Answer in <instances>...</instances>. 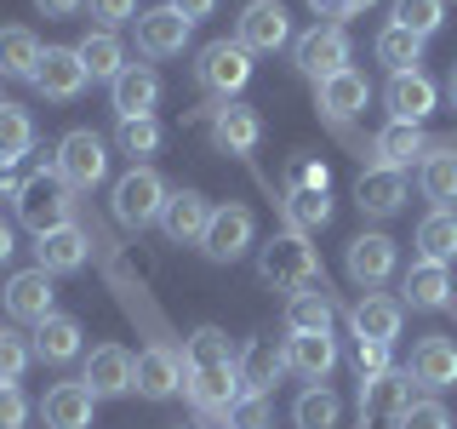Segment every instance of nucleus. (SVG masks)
<instances>
[{
	"label": "nucleus",
	"mask_w": 457,
	"mask_h": 429,
	"mask_svg": "<svg viewBox=\"0 0 457 429\" xmlns=\"http://www.w3.org/2000/svg\"><path fill=\"white\" fill-rule=\"evenodd\" d=\"M18 218H23V229H35V235H52V229L75 223V189H69L52 166L35 172L18 189Z\"/></svg>",
	"instance_id": "1"
},
{
	"label": "nucleus",
	"mask_w": 457,
	"mask_h": 429,
	"mask_svg": "<svg viewBox=\"0 0 457 429\" xmlns=\"http://www.w3.org/2000/svg\"><path fill=\"white\" fill-rule=\"evenodd\" d=\"M257 275L269 286H286V292H303V286H314V275H320V257H314L303 229H286V235H275L257 252Z\"/></svg>",
	"instance_id": "2"
},
{
	"label": "nucleus",
	"mask_w": 457,
	"mask_h": 429,
	"mask_svg": "<svg viewBox=\"0 0 457 429\" xmlns=\"http://www.w3.org/2000/svg\"><path fill=\"white\" fill-rule=\"evenodd\" d=\"M166 178L154 166H132L120 183H114V195H109V206H114V218H120V229H149V223H161V212H166Z\"/></svg>",
	"instance_id": "3"
},
{
	"label": "nucleus",
	"mask_w": 457,
	"mask_h": 429,
	"mask_svg": "<svg viewBox=\"0 0 457 429\" xmlns=\"http://www.w3.org/2000/svg\"><path fill=\"white\" fill-rule=\"evenodd\" d=\"M52 172L69 183V189H97V183L109 178V143L97 132H86V126H75V132L57 138Z\"/></svg>",
	"instance_id": "4"
},
{
	"label": "nucleus",
	"mask_w": 457,
	"mask_h": 429,
	"mask_svg": "<svg viewBox=\"0 0 457 429\" xmlns=\"http://www.w3.org/2000/svg\"><path fill=\"white\" fill-rule=\"evenodd\" d=\"M292 63H297V75H309L314 86L332 80V75H343V69H354L349 63V35H343L337 23H314L309 35L292 40Z\"/></svg>",
	"instance_id": "5"
},
{
	"label": "nucleus",
	"mask_w": 457,
	"mask_h": 429,
	"mask_svg": "<svg viewBox=\"0 0 457 429\" xmlns=\"http://www.w3.org/2000/svg\"><path fill=\"white\" fill-rule=\"evenodd\" d=\"M195 80L206 86L212 97H235V92H246V80H252V52L240 46V40H212V46H200V63H195Z\"/></svg>",
	"instance_id": "6"
},
{
	"label": "nucleus",
	"mask_w": 457,
	"mask_h": 429,
	"mask_svg": "<svg viewBox=\"0 0 457 429\" xmlns=\"http://www.w3.org/2000/svg\"><path fill=\"white\" fill-rule=\"evenodd\" d=\"M235 40L252 57L292 46V12H286L280 0H246V6H240V23H235Z\"/></svg>",
	"instance_id": "7"
},
{
	"label": "nucleus",
	"mask_w": 457,
	"mask_h": 429,
	"mask_svg": "<svg viewBox=\"0 0 457 429\" xmlns=\"http://www.w3.org/2000/svg\"><path fill=\"white\" fill-rule=\"evenodd\" d=\"M86 86H92V75H86V63H80L75 46H46V52H40V63H35V92L40 97H52V104H75Z\"/></svg>",
	"instance_id": "8"
},
{
	"label": "nucleus",
	"mask_w": 457,
	"mask_h": 429,
	"mask_svg": "<svg viewBox=\"0 0 457 429\" xmlns=\"http://www.w3.org/2000/svg\"><path fill=\"white\" fill-rule=\"evenodd\" d=\"M252 235H257L252 212L228 200V206H218V212H212V223H206V240H200V252H206L212 264H235V257H246V252H252Z\"/></svg>",
	"instance_id": "9"
},
{
	"label": "nucleus",
	"mask_w": 457,
	"mask_h": 429,
	"mask_svg": "<svg viewBox=\"0 0 457 429\" xmlns=\"http://www.w3.org/2000/svg\"><path fill=\"white\" fill-rule=\"evenodd\" d=\"M246 395L240 383V361L228 366H189V400L200 407V418H228V407Z\"/></svg>",
	"instance_id": "10"
},
{
	"label": "nucleus",
	"mask_w": 457,
	"mask_h": 429,
	"mask_svg": "<svg viewBox=\"0 0 457 429\" xmlns=\"http://www.w3.org/2000/svg\"><path fill=\"white\" fill-rule=\"evenodd\" d=\"M137 395L149 400H171L178 390H189V361H183L178 349H166V343H154V349L137 355Z\"/></svg>",
	"instance_id": "11"
},
{
	"label": "nucleus",
	"mask_w": 457,
	"mask_h": 429,
	"mask_svg": "<svg viewBox=\"0 0 457 429\" xmlns=\"http://www.w3.org/2000/svg\"><path fill=\"white\" fill-rule=\"evenodd\" d=\"M212 200L200 195V189H171L166 200V212H161V229H166V240L171 247H200L206 240V223H212Z\"/></svg>",
	"instance_id": "12"
},
{
	"label": "nucleus",
	"mask_w": 457,
	"mask_h": 429,
	"mask_svg": "<svg viewBox=\"0 0 457 429\" xmlns=\"http://www.w3.org/2000/svg\"><path fill=\"white\" fill-rule=\"evenodd\" d=\"M189 29L195 23L178 6H149V12H137V52L143 57H178L189 46Z\"/></svg>",
	"instance_id": "13"
},
{
	"label": "nucleus",
	"mask_w": 457,
	"mask_h": 429,
	"mask_svg": "<svg viewBox=\"0 0 457 429\" xmlns=\"http://www.w3.org/2000/svg\"><path fill=\"white\" fill-rule=\"evenodd\" d=\"M80 383L92 390L97 400H109V395H126L137 383V361L120 349V343H97L92 355H86V372H80Z\"/></svg>",
	"instance_id": "14"
},
{
	"label": "nucleus",
	"mask_w": 457,
	"mask_h": 429,
	"mask_svg": "<svg viewBox=\"0 0 457 429\" xmlns=\"http://www.w3.org/2000/svg\"><path fill=\"white\" fill-rule=\"evenodd\" d=\"M343 269H349V281L354 286H383L395 275V240L389 235H378V229H371V235H354L349 240V257H343Z\"/></svg>",
	"instance_id": "15"
},
{
	"label": "nucleus",
	"mask_w": 457,
	"mask_h": 429,
	"mask_svg": "<svg viewBox=\"0 0 457 429\" xmlns=\"http://www.w3.org/2000/svg\"><path fill=\"white\" fill-rule=\"evenodd\" d=\"M286 372L309 383H326L337 372V338L332 332H292L286 338Z\"/></svg>",
	"instance_id": "16"
},
{
	"label": "nucleus",
	"mask_w": 457,
	"mask_h": 429,
	"mask_svg": "<svg viewBox=\"0 0 457 429\" xmlns=\"http://www.w3.org/2000/svg\"><path fill=\"white\" fill-rule=\"evenodd\" d=\"M354 206H361L366 218H395V212L406 206V172H395V166H366L361 183H354Z\"/></svg>",
	"instance_id": "17"
},
{
	"label": "nucleus",
	"mask_w": 457,
	"mask_h": 429,
	"mask_svg": "<svg viewBox=\"0 0 457 429\" xmlns=\"http://www.w3.org/2000/svg\"><path fill=\"white\" fill-rule=\"evenodd\" d=\"M92 412H97V395L86 390L80 378L52 383L46 400H40V418H46V429H92Z\"/></svg>",
	"instance_id": "18"
},
{
	"label": "nucleus",
	"mask_w": 457,
	"mask_h": 429,
	"mask_svg": "<svg viewBox=\"0 0 457 429\" xmlns=\"http://www.w3.org/2000/svg\"><path fill=\"white\" fill-rule=\"evenodd\" d=\"M389 114L395 121H411V126H423L428 114H435V104H440V86L423 75V69H406V75H389Z\"/></svg>",
	"instance_id": "19"
},
{
	"label": "nucleus",
	"mask_w": 457,
	"mask_h": 429,
	"mask_svg": "<svg viewBox=\"0 0 457 429\" xmlns=\"http://www.w3.org/2000/svg\"><path fill=\"white\" fill-rule=\"evenodd\" d=\"M109 104L114 114H154V104H161V75H154L149 63H126L120 75L109 80Z\"/></svg>",
	"instance_id": "20"
},
{
	"label": "nucleus",
	"mask_w": 457,
	"mask_h": 429,
	"mask_svg": "<svg viewBox=\"0 0 457 429\" xmlns=\"http://www.w3.org/2000/svg\"><path fill=\"white\" fill-rule=\"evenodd\" d=\"M6 315L12 321H29V326H40L52 315V275L46 269H18V275L6 281Z\"/></svg>",
	"instance_id": "21"
},
{
	"label": "nucleus",
	"mask_w": 457,
	"mask_h": 429,
	"mask_svg": "<svg viewBox=\"0 0 457 429\" xmlns=\"http://www.w3.org/2000/svg\"><path fill=\"white\" fill-rule=\"evenodd\" d=\"M400 321H406V304H400V298H383V292L354 298V309H349L354 338H371V343H395L400 338Z\"/></svg>",
	"instance_id": "22"
},
{
	"label": "nucleus",
	"mask_w": 457,
	"mask_h": 429,
	"mask_svg": "<svg viewBox=\"0 0 457 429\" xmlns=\"http://www.w3.org/2000/svg\"><path fill=\"white\" fill-rule=\"evenodd\" d=\"M86 257H92V240H86V229H75V223L52 229V235H35V264L46 269V275H75Z\"/></svg>",
	"instance_id": "23"
},
{
	"label": "nucleus",
	"mask_w": 457,
	"mask_h": 429,
	"mask_svg": "<svg viewBox=\"0 0 457 429\" xmlns=\"http://www.w3.org/2000/svg\"><path fill=\"white\" fill-rule=\"evenodd\" d=\"M411 383H423V390H452L457 383V343L452 338H423L418 349H411Z\"/></svg>",
	"instance_id": "24"
},
{
	"label": "nucleus",
	"mask_w": 457,
	"mask_h": 429,
	"mask_svg": "<svg viewBox=\"0 0 457 429\" xmlns=\"http://www.w3.org/2000/svg\"><path fill=\"white\" fill-rule=\"evenodd\" d=\"M212 143H218L223 155H252L257 143H263V121H257V109L223 104L218 114H212Z\"/></svg>",
	"instance_id": "25"
},
{
	"label": "nucleus",
	"mask_w": 457,
	"mask_h": 429,
	"mask_svg": "<svg viewBox=\"0 0 457 429\" xmlns=\"http://www.w3.org/2000/svg\"><path fill=\"white\" fill-rule=\"evenodd\" d=\"M400 304H411V309H446L452 304V275H446V264H411L406 269V281H400Z\"/></svg>",
	"instance_id": "26"
},
{
	"label": "nucleus",
	"mask_w": 457,
	"mask_h": 429,
	"mask_svg": "<svg viewBox=\"0 0 457 429\" xmlns=\"http://www.w3.org/2000/svg\"><path fill=\"white\" fill-rule=\"evenodd\" d=\"M411 407V372H383V378L361 383V418H395V412Z\"/></svg>",
	"instance_id": "27"
},
{
	"label": "nucleus",
	"mask_w": 457,
	"mask_h": 429,
	"mask_svg": "<svg viewBox=\"0 0 457 429\" xmlns=\"http://www.w3.org/2000/svg\"><path fill=\"white\" fill-rule=\"evenodd\" d=\"M423 149H428L423 126H411V121H389V126L378 132V143H371V155H378L371 166H395V172H406Z\"/></svg>",
	"instance_id": "28"
},
{
	"label": "nucleus",
	"mask_w": 457,
	"mask_h": 429,
	"mask_svg": "<svg viewBox=\"0 0 457 429\" xmlns=\"http://www.w3.org/2000/svg\"><path fill=\"white\" fill-rule=\"evenodd\" d=\"M80 321H75V315H46V321H40L35 326V355H40V361H52V366H63V361H75V355H80Z\"/></svg>",
	"instance_id": "29"
},
{
	"label": "nucleus",
	"mask_w": 457,
	"mask_h": 429,
	"mask_svg": "<svg viewBox=\"0 0 457 429\" xmlns=\"http://www.w3.org/2000/svg\"><path fill=\"white\" fill-rule=\"evenodd\" d=\"M314 92H320V109L332 114V121H354V114L366 109L371 86H366V75H361V69H343V75L320 80V86H314Z\"/></svg>",
	"instance_id": "30"
},
{
	"label": "nucleus",
	"mask_w": 457,
	"mask_h": 429,
	"mask_svg": "<svg viewBox=\"0 0 457 429\" xmlns=\"http://www.w3.org/2000/svg\"><path fill=\"white\" fill-rule=\"evenodd\" d=\"M40 52H46V46H40L35 29H23V23L0 29V75H6V80H35Z\"/></svg>",
	"instance_id": "31"
},
{
	"label": "nucleus",
	"mask_w": 457,
	"mask_h": 429,
	"mask_svg": "<svg viewBox=\"0 0 457 429\" xmlns=\"http://www.w3.org/2000/svg\"><path fill=\"white\" fill-rule=\"evenodd\" d=\"M418 257H423V264H452V257H457V212L435 206L418 223Z\"/></svg>",
	"instance_id": "32"
},
{
	"label": "nucleus",
	"mask_w": 457,
	"mask_h": 429,
	"mask_svg": "<svg viewBox=\"0 0 457 429\" xmlns=\"http://www.w3.org/2000/svg\"><path fill=\"white\" fill-rule=\"evenodd\" d=\"M75 52H80V63H86V75H92V80H114L126 69V46H120L114 29H92Z\"/></svg>",
	"instance_id": "33"
},
{
	"label": "nucleus",
	"mask_w": 457,
	"mask_h": 429,
	"mask_svg": "<svg viewBox=\"0 0 457 429\" xmlns=\"http://www.w3.org/2000/svg\"><path fill=\"white\" fill-rule=\"evenodd\" d=\"M286 372V349H275V338H252L246 355H240V383L257 395H269V383H275Z\"/></svg>",
	"instance_id": "34"
},
{
	"label": "nucleus",
	"mask_w": 457,
	"mask_h": 429,
	"mask_svg": "<svg viewBox=\"0 0 457 429\" xmlns=\"http://www.w3.org/2000/svg\"><path fill=\"white\" fill-rule=\"evenodd\" d=\"M286 332H332V298H326V286L320 292L303 286V292L286 298Z\"/></svg>",
	"instance_id": "35"
},
{
	"label": "nucleus",
	"mask_w": 457,
	"mask_h": 429,
	"mask_svg": "<svg viewBox=\"0 0 457 429\" xmlns=\"http://www.w3.org/2000/svg\"><path fill=\"white\" fill-rule=\"evenodd\" d=\"M29 149H35V121H29V109L0 104V172H12Z\"/></svg>",
	"instance_id": "36"
},
{
	"label": "nucleus",
	"mask_w": 457,
	"mask_h": 429,
	"mask_svg": "<svg viewBox=\"0 0 457 429\" xmlns=\"http://www.w3.org/2000/svg\"><path fill=\"white\" fill-rule=\"evenodd\" d=\"M418 183H423V200H435V206H446L452 212V200H457V155H423V172H418Z\"/></svg>",
	"instance_id": "37"
},
{
	"label": "nucleus",
	"mask_w": 457,
	"mask_h": 429,
	"mask_svg": "<svg viewBox=\"0 0 457 429\" xmlns=\"http://www.w3.org/2000/svg\"><path fill=\"white\" fill-rule=\"evenodd\" d=\"M292 418H297V429H337V418H343V407H337V395L326 390V383H309V390L297 395Z\"/></svg>",
	"instance_id": "38"
},
{
	"label": "nucleus",
	"mask_w": 457,
	"mask_h": 429,
	"mask_svg": "<svg viewBox=\"0 0 457 429\" xmlns=\"http://www.w3.org/2000/svg\"><path fill=\"white\" fill-rule=\"evenodd\" d=\"M418 57H423V35H411V29H400V23H389L378 35V63H389L395 75L418 69Z\"/></svg>",
	"instance_id": "39"
},
{
	"label": "nucleus",
	"mask_w": 457,
	"mask_h": 429,
	"mask_svg": "<svg viewBox=\"0 0 457 429\" xmlns=\"http://www.w3.org/2000/svg\"><path fill=\"white\" fill-rule=\"evenodd\" d=\"M114 143H120V155L143 161V155L161 149V121H154V114H126V121L114 126Z\"/></svg>",
	"instance_id": "40"
},
{
	"label": "nucleus",
	"mask_w": 457,
	"mask_h": 429,
	"mask_svg": "<svg viewBox=\"0 0 457 429\" xmlns=\"http://www.w3.org/2000/svg\"><path fill=\"white\" fill-rule=\"evenodd\" d=\"M183 361L189 366H228L235 361V343H228L223 326H200V332L183 343Z\"/></svg>",
	"instance_id": "41"
},
{
	"label": "nucleus",
	"mask_w": 457,
	"mask_h": 429,
	"mask_svg": "<svg viewBox=\"0 0 457 429\" xmlns=\"http://www.w3.org/2000/svg\"><path fill=\"white\" fill-rule=\"evenodd\" d=\"M395 23L428 40L440 23H446V0H395Z\"/></svg>",
	"instance_id": "42"
},
{
	"label": "nucleus",
	"mask_w": 457,
	"mask_h": 429,
	"mask_svg": "<svg viewBox=\"0 0 457 429\" xmlns=\"http://www.w3.org/2000/svg\"><path fill=\"white\" fill-rule=\"evenodd\" d=\"M29 361H35V343H23V332H12V326H0V383H18Z\"/></svg>",
	"instance_id": "43"
},
{
	"label": "nucleus",
	"mask_w": 457,
	"mask_h": 429,
	"mask_svg": "<svg viewBox=\"0 0 457 429\" xmlns=\"http://www.w3.org/2000/svg\"><path fill=\"white\" fill-rule=\"evenodd\" d=\"M326 218H332V195L326 189H292V229H320Z\"/></svg>",
	"instance_id": "44"
},
{
	"label": "nucleus",
	"mask_w": 457,
	"mask_h": 429,
	"mask_svg": "<svg viewBox=\"0 0 457 429\" xmlns=\"http://www.w3.org/2000/svg\"><path fill=\"white\" fill-rule=\"evenodd\" d=\"M395 429H452V412L440 400H411L406 412H395Z\"/></svg>",
	"instance_id": "45"
},
{
	"label": "nucleus",
	"mask_w": 457,
	"mask_h": 429,
	"mask_svg": "<svg viewBox=\"0 0 457 429\" xmlns=\"http://www.w3.org/2000/svg\"><path fill=\"white\" fill-rule=\"evenodd\" d=\"M228 429H269V395L246 390L235 407H228Z\"/></svg>",
	"instance_id": "46"
},
{
	"label": "nucleus",
	"mask_w": 457,
	"mask_h": 429,
	"mask_svg": "<svg viewBox=\"0 0 457 429\" xmlns=\"http://www.w3.org/2000/svg\"><path fill=\"white\" fill-rule=\"evenodd\" d=\"M354 366H361V383H366V378H383V372H389V343L354 338Z\"/></svg>",
	"instance_id": "47"
},
{
	"label": "nucleus",
	"mask_w": 457,
	"mask_h": 429,
	"mask_svg": "<svg viewBox=\"0 0 457 429\" xmlns=\"http://www.w3.org/2000/svg\"><path fill=\"white\" fill-rule=\"evenodd\" d=\"M92 18L104 29H120V23H137V0H86Z\"/></svg>",
	"instance_id": "48"
},
{
	"label": "nucleus",
	"mask_w": 457,
	"mask_h": 429,
	"mask_svg": "<svg viewBox=\"0 0 457 429\" xmlns=\"http://www.w3.org/2000/svg\"><path fill=\"white\" fill-rule=\"evenodd\" d=\"M29 424V400L18 383H0V429H23Z\"/></svg>",
	"instance_id": "49"
},
{
	"label": "nucleus",
	"mask_w": 457,
	"mask_h": 429,
	"mask_svg": "<svg viewBox=\"0 0 457 429\" xmlns=\"http://www.w3.org/2000/svg\"><path fill=\"white\" fill-rule=\"evenodd\" d=\"M292 189H332V178H326L320 161H297L292 166Z\"/></svg>",
	"instance_id": "50"
},
{
	"label": "nucleus",
	"mask_w": 457,
	"mask_h": 429,
	"mask_svg": "<svg viewBox=\"0 0 457 429\" xmlns=\"http://www.w3.org/2000/svg\"><path fill=\"white\" fill-rule=\"evenodd\" d=\"M80 6H86V0H35V12H40V18H75Z\"/></svg>",
	"instance_id": "51"
},
{
	"label": "nucleus",
	"mask_w": 457,
	"mask_h": 429,
	"mask_svg": "<svg viewBox=\"0 0 457 429\" xmlns=\"http://www.w3.org/2000/svg\"><path fill=\"white\" fill-rule=\"evenodd\" d=\"M166 6H178L189 23H200V18H212V12H218V0H166Z\"/></svg>",
	"instance_id": "52"
},
{
	"label": "nucleus",
	"mask_w": 457,
	"mask_h": 429,
	"mask_svg": "<svg viewBox=\"0 0 457 429\" xmlns=\"http://www.w3.org/2000/svg\"><path fill=\"white\" fill-rule=\"evenodd\" d=\"M371 6H378V0H337L343 18H361V12H371Z\"/></svg>",
	"instance_id": "53"
},
{
	"label": "nucleus",
	"mask_w": 457,
	"mask_h": 429,
	"mask_svg": "<svg viewBox=\"0 0 457 429\" xmlns=\"http://www.w3.org/2000/svg\"><path fill=\"white\" fill-rule=\"evenodd\" d=\"M18 189H23V178H12V172H0V195H6V200H18Z\"/></svg>",
	"instance_id": "54"
},
{
	"label": "nucleus",
	"mask_w": 457,
	"mask_h": 429,
	"mask_svg": "<svg viewBox=\"0 0 457 429\" xmlns=\"http://www.w3.org/2000/svg\"><path fill=\"white\" fill-rule=\"evenodd\" d=\"M12 252H18V240H12V229H6V223H0V264H6V257H12Z\"/></svg>",
	"instance_id": "55"
},
{
	"label": "nucleus",
	"mask_w": 457,
	"mask_h": 429,
	"mask_svg": "<svg viewBox=\"0 0 457 429\" xmlns=\"http://www.w3.org/2000/svg\"><path fill=\"white\" fill-rule=\"evenodd\" d=\"M309 6L320 12V18H343V12H337V0H309Z\"/></svg>",
	"instance_id": "56"
},
{
	"label": "nucleus",
	"mask_w": 457,
	"mask_h": 429,
	"mask_svg": "<svg viewBox=\"0 0 457 429\" xmlns=\"http://www.w3.org/2000/svg\"><path fill=\"white\" fill-rule=\"evenodd\" d=\"M446 97H452V109H457V69H452V80H446Z\"/></svg>",
	"instance_id": "57"
}]
</instances>
